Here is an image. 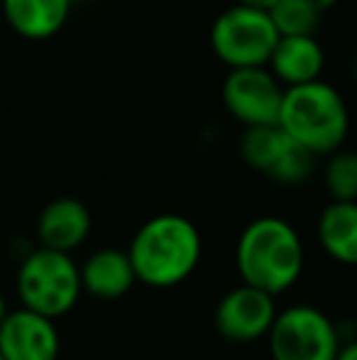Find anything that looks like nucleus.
Returning <instances> with one entry per match:
<instances>
[{"instance_id":"obj_14","label":"nucleus","mask_w":357,"mask_h":360,"mask_svg":"<svg viewBox=\"0 0 357 360\" xmlns=\"http://www.w3.org/2000/svg\"><path fill=\"white\" fill-rule=\"evenodd\" d=\"M72 0H3V15L15 34L49 39L67 25Z\"/></svg>"},{"instance_id":"obj_11","label":"nucleus","mask_w":357,"mask_h":360,"mask_svg":"<svg viewBox=\"0 0 357 360\" xmlns=\"http://www.w3.org/2000/svg\"><path fill=\"white\" fill-rule=\"evenodd\" d=\"M90 233V211L86 204L74 196H59L49 201L37 218L39 248L67 252L72 255L76 248L86 243Z\"/></svg>"},{"instance_id":"obj_8","label":"nucleus","mask_w":357,"mask_h":360,"mask_svg":"<svg viewBox=\"0 0 357 360\" xmlns=\"http://www.w3.org/2000/svg\"><path fill=\"white\" fill-rule=\"evenodd\" d=\"M284 91L267 67L233 69L223 81V103L245 128H267L279 125Z\"/></svg>"},{"instance_id":"obj_2","label":"nucleus","mask_w":357,"mask_h":360,"mask_svg":"<svg viewBox=\"0 0 357 360\" xmlns=\"http://www.w3.org/2000/svg\"><path fill=\"white\" fill-rule=\"evenodd\" d=\"M235 265L243 285L279 297L294 287L304 272V243L299 231L284 218H255L238 238Z\"/></svg>"},{"instance_id":"obj_18","label":"nucleus","mask_w":357,"mask_h":360,"mask_svg":"<svg viewBox=\"0 0 357 360\" xmlns=\"http://www.w3.org/2000/svg\"><path fill=\"white\" fill-rule=\"evenodd\" d=\"M279 3V0H238V5H248V8H257V10H269L274 8V5Z\"/></svg>"},{"instance_id":"obj_19","label":"nucleus","mask_w":357,"mask_h":360,"mask_svg":"<svg viewBox=\"0 0 357 360\" xmlns=\"http://www.w3.org/2000/svg\"><path fill=\"white\" fill-rule=\"evenodd\" d=\"M335 360H357V341L345 343V346L340 348V353H338V358H335Z\"/></svg>"},{"instance_id":"obj_5","label":"nucleus","mask_w":357,"mask_h":360,"mask_svg":"<svg viewBox=\"0 0 357 360\" xmlns=\"http://www.w3.org/2000/svg\"><path fill=\"white\" fill-rule=\"evenodd\" d=\"M279 42L267 10L238 5L223 10L210 27V47L223 64L233 69H262L269 64Z\"/></svg>"},{"instance_id":"obj_16","label":"nucleus","mask_w":357,"mask_h":360,"mask_svg":"<svg viewBox=\"0 0 357 360\" xmlns=\"http://www.w3.org/2000/svg\"><path fill=\"white\" fill-rule=\"evenodd\" d=\"M269 18L279 37H314L321 22V13L306 0H279L269 10Z\"/></svg>"},{"instance_id":"obj_1","label":"nucleus","mask_w":357,"mask_h":360,"mask_svg":"<svg viewBox=\"0 0 357 360\" xmlns=\"http://www.w3.org/2000/svg\"><path fill=\"white\" fill-rule=\"evenodd\" d=\"M137 282L169 289L186 282L203 255L201 231L181 214H159L144 221L128 248Z\"/></svg>"},{"instance_id":"obj_6","label":"nucleus","mask_w":357,"mask_h":360,"mask_svg":"<svg viewBox=\"0 0 357 360\" xmlns=\"http://www.w3.org/2000/svg\"><path fill=\"white\" fill-rule=\"evenodd\" d=\"M267 346L271 360H335L343 343L328 314L296 304L276 314Z\"/></svg>"},{"instance_id":"obj_12","label":"nucleus","mask_w":357,"mask_h":360,"mask_svg":"<svg viewBox=\"0 0 357 360\" xmlns=\"http://www.w3.org/2000/svg\"><path fill=\"white\" fill-rule=\"evenodd\" d=\"M137 282L135 267L128 250L118 248H100L90 252L81 265V287L95 299H120Z\"/></svg>"},{"instance_id":"obj_13","label":"nucleus","mask_w":357,"mask_h":360,"mask_svg":"<svg viewBox=\"0 0 357 360\" xmlns=\"http://www.w3.org/2000/svg\"><path fill=\"white\" fill-rule=\"evenodd\" d=\"M267 67L279 84L294 89L321 81L325 54L316 37H279Z\"/></svg>"},{"instance_id":"obj_4","label":"nucleus","mask_w":357,"mask_h":360,"mask_svg":"<svg viewBox=\"0 0 357 360\" xmlns=\"http://www.w3.org/2000/svg\"><path fill=\"white\" fill-rule=\"evenodd\" d=\"M15 287L25 309L57 321L81 299V265L67 252L37 248L20 262Z\"/></svg>"},{"instance_id":"obj_9","label":"nucleus","mask_w":357,"mask_h":360,"mask_svg":"<svg viewBox=\"0 0 357 360\" xmlns=\"http://www.w3.org/2000/svg\"><path fill=\"white\" fill-rule=\"evenodd\" d=\"M276 314V297L240 282L220 297L213 323L225 341L255 343L269 336Z\"/></svg>"},{"instance_id":"obj_15","label":"nucleus","mask_w":357,"mask_h":360,"mask_svg":"<svg viewBox=\"0 0 357 360\" xmlns=\"http://www.w3.org/2000/svg\"><path fill=\"white\" fill-rule=\"evenodd\" d=\"M318 240L330 260L357 267V201H330L321 211Z\"/></svg>"},{"instance_id":"obj_10","label":"nucleus","mask_w":357,"mask_h":360,"mask_svg":"<svg viewBox=\"0 0 357 360\" xmlns=\"http://www.w3.org/2000/svg\"><path fill=\"white\" fill-rule=\"evenodd\" d=\"M62 336L57 321L20 307L0 323V356L5 360H59Z\"/></svg>"},{"instance_id":"obj_7","label":"nucleus","mask_w":357,"mask_h":360,"mask_svg":"<svg viewBox=\"0 0 357 360\" xmlns=\"http://www.w3.org/2000/svg\"><path fill=\"white\" fill-rule=\"evenodd\" d=\"M243 160L279 184H301L314 172L316 155L301 147L279 125L248 128L240 140Z\"/></svg>"},{"instance_id":"obj_20","label":"nucleus","mask_w":357,"mask_h":360,"mask_svg":"<svg viewBox=\"0 0 357 360\" xmlns=\"http://www.w3.org/2000/svg\"><path fill=\"white\" fill-rule=\"evenodd\" d=\"M306 3H309L311 8H316V10H318L321 15H323L325 10H330L335 3H340V0H306Z\"/></svg>"},{"instance_id":"obj_3","label":"nucleus","mask_w":357,"mask_h":360,"mask_svg":"<svg viewBox=\"0 0 357 360\" xmlns=\"http://www.w3.org/2000/svg\"><path fill=\"white\" fill-rule=\"evenodd\" d=\"M279 128L311 155H333L348 138V105L338 89L325 81L284 91Z\"/></svg>"},{"instance_id":"obj_17","label":"nucleus","mask_w":357,"mask_h":360,"mask_svg":"<svg viewBox=\"0 0 357 360\" xmlns=\"http://www.w3.org/2000/svg\"><path fill=\"white\" fill-rule=\"evenodd\" d=\"M323 181L333 201H357V152H333L323 169Z\"/></svg>"},{"instance_id":"obj_22","label":"nucleus","mask_w":357,"mask_h":360,"mask_svg":"<svg viewBox=\"0 0 357 360\" xmlns=\"http://www.w3.org/2000/svg\"><path fill=\"white\" fill-rule=\"evenodd\" d=\"M0 360H5V358H3V356H0Z\"/></svg>"},{"instance_id":"obj_21","label":"nucleus","mask_w":357,"mask_h":360,"mask_svg":"<svg viewBox=\"0 0 357 360\" xmlns=\"http://www.w3.org/2000/svg\"><path fill=\"white\" fill-rule=\"evenodd\" d=\"M10 314V307H8V302H5V297H3V292H0V323L5 321V316Z\"/></svg>"}]
</instances>
